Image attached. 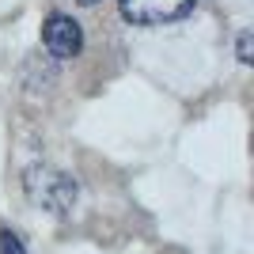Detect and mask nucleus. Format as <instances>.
Masks as SVG:
<instances>
[{
  "instance_id": "f257e3e1",
  "label": "nucleus",
  "mask_w": 254,
  "mask_h": 254,
  "mask_svg": "<svg viewBox=\"0 0 254 254\" xmlns=\"http://www.w3.org/2000/svg\"><path fill=\"white\" fill-rule=\"evenodd\" d=\"M23 193L31 197V205L53 212V216L72 212L76 201H80V186H76L72 175H64L57 167H46V163H31L23 171Z\"/></svg>"
},
{
  "instance_id": "f03ea898",
  "label": "nucleus",
  "mask_w": 254,
  "mask_h": 254,
  "mask_svg": "<svg viewBox=\"0 0 254 254\" xmlns=\"http://www.w3.org/2000/svg\"><path fill=\"white\" fill-rule=\"evenodd\" d=\"M197 0H118V8L129 23L137 27H163V23H179L193 11Z\"/></svg>"
},
{
  "instance_id": "7ed1b4c3",
  "label": "nucleus",
  "mask_w": 254,
  "mask_h": 254,
  "mask_svg": "<svg viewBox=\"0 0 254 254\" xmlns=\"http://www.w3.org/2000/svg\"><path fill=\"white\" fill-rule=\"evenodd\" d=\"M42 46L53 61H68V57H80L84 50V27L64 15V11H53L50 19L42 23Z\"/></svg>"
},
{
  "instance_id": "20e7f679",
  "label": "nucleus",
  "mask_w": 254,
  "mask_h": 254,
  "mask_svg": "<svg viewBox=\"0 0 254 254\" xmlns=\"http://www.w3.org/2000/svg\"><path fill=\"white\" fill-rule=\"evenodd\" d=\"M0 254H27V247H23V239L15 232L0 228Z\"/></svg>"
},
{
  "instance_id": "39448f33",
  "label": "nucleus",
  "mask_w": 254,
  "mask_h": 254,
  "mask_svg": "<svg viewBox=\"0 0 254 254\" xmlns=\"http://www.w3.org/2000/svg\"><path fill=\"white\" fill-rule=\"evenodd\" d=\"M235 53H239V61H243V64H251V61H254V57H251V31L239 34V42H235Z\"/></svg>"
},
{
  "instance_id": "423d86ee",
  "label": "nucleus",
  "mask_w": 254,
  "mask_h": 254,
  "mask_svg": "<svg viewBox=\"0 0 254 254\" xmlns=\"http://www.w3.org/2000/svg\"><path fill=\"white\" fill-rule=\"evenodd\" d=\"M76 4H84V8H91V4H99V0H76Z\"/></svg>"
}]
</instances>
